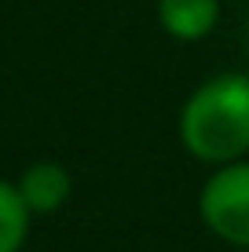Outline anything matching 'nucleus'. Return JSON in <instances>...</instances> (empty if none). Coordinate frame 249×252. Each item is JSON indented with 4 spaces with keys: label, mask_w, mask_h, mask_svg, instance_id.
Returning a JSON list of instances; mask_svg holds the SVG:
<instances>
[{
    "label": "nucleus",
    "mask_w": 249,
    "mask_h": 252,
    "mask_svg": "<svg viewBox=\"0 0 249 252\" xmlns=\"http://www.w3.org/2000/svg\"><path fill=\"white\" fill-rule=\"evenodd\" d=\"M158 30L176 44L209 40L220 26V0H158Z\"/></svg>",
    "instance_id": "obj_4"
},
{
    "label": "nucleus",
    "mask_w": 249,
    "mask_h": 252,
    "mask_svg": "<svg viewBox=\"0 0 249 252\" xmlns=\"http://www.w3.org/2000/svg\"><path fill=\"white\" fill-rule=\"evenodd\" d=\"M176 135L191 161L205 168L249 158V73L220 69L183 99Z\"/></svg>",
    "instance_id": "obj_1"
},
{
    "label": "nucleus",
    "mask_w": 249,
    "mask_h": 252,
    "mask_svg": "<svg viewBox=\"0 0 249 252\" xmlns=\"http://www.w3.org/2000/svg\"><path fill=\"white\" fill-rule=\"evenodd\" d=\"M198 220L216 241L249 252V158L209 168L198 190Z\"/></svg>",
    "instance_id": "obj_2"
},
{
    "label": "nucleus",
    "mask_w": 249,
    "mask_h": 252,
    "mask_svg": "<svg viewBox=\"0 0 249 252\" xmlns=\"http://www.w3.org/2000/svg\"><path fill=\"white\" fill-rule=\"evenodd\" d=\"M15 187H19L22 201L30 205L33 216H55L70 205L73 197V176L63 161L55 158H40L30 161L26 168L15 176Z\"/></svg>",
    "instance_id": "obj_3"
},
{
    "label": "nucleus",
    "mask_w": 249,
    "mask_h": 252,
    "mask_svg": "<svg viewBox=\"0 0 249 252\" xmlns=\"http://www.w3.org/2000/svg\"><path fill=\"white\" fill-rule=\"evenodd\" d=\"M37 216L22 201L15 179H0V252H22Z\"/></svg>",
    "instance_id": "obj_5"
}]
</instances>
